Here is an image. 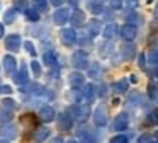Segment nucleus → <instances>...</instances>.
<instances>
[{"mask_svg": "<svg viewBox=\"0 0 158 143\" xmlns=\"http://www.w3.org/2000/svg\"><path fill=\"white\" fill-rule=\"evenodd\" d=\"M72 63H73V67H75L77 70H85V68H89V54H87L83 50L77 51V53H73V56H72Z\"/></svg>", "mask_w": 158, "mask_h": 143, "instance_id": "1", "label": "nucleus"}, {"mask_svg": "<svg viewBox=\"0 0 158 143\" xmlns=\"http://www.w3.org/2000/svg\"><path fill=\"white\" fill-rule=\"evenodd\" d=\"M68 112L73 119H77V121H85L90 116V107L89 106H72V107L68 109Z\"/></svg>", "mask_w": 158, "mask_h": 143, "instance_id": "2", "label": "nucleus"}, {"mask_svg": "<svg viewBox=\"0 0 158 143\" xmlns=\"http://www.w3.org/2000/svg\"><path fill=\"white\" fill-rule=\"evenodd\" d=\"M21 36L19 34H9L7 37H5V48H7L10 53H17L19 48H21Z\"/></svg>", "mask_w": 158, "mask_h": 143, "instance_id": "3", "label": "nucleus"}, {"mask_svg": "<svg viewBox=\"0 0 158 143\" xmlns=\"http://www.w3.org/2000/svg\"><path fill=\"white\" fill-rule=\"evenodd\" d=\"M60 37H61V43L65 44V46H72L73 43H77V34H75V31H73L72 27H65V29H61Z\"/></svg>", "mask_w": 158, "mask_h": 143, "instance_id": "4", "label": "nucleus"}, {"mask_svg": "<svg viewBox=\"0 0 158 143\" xmlns=\"http://www.w3.org/2000/svg\"><path fill=\"white\" fill-rule=\"evenodd\" d=\"M72 126H73V118L70 116V112L68 111L61 112L58 116V128L61 131H68V129H72Z\"/></svg>", "mask_w": 158, "mask_h": 143, "instance_id": "5", "label": "nucleus"}, {"mask_svg": "<svg viewBox=\"0 0 158 143\" xmlns=\"http://www.w3.org/2000/svg\"><path fill=\"white\" fill-rule=\"evenodd\" d=\"M14 82H15L17 85H27V84H29V72H27L26 63H22V67L19 68V72H15Z\"/></svg>", "mask_w": 158, "mask_h": 143, "instance_id": "6", "label": "nucleus"}, {"mask_svg": "<svg viewBox=\"0 0 158 143\" xmlns=\"http://www.w3.org/2000/svg\"><path fill=\"white\" fill-rule=\"evenodd\" d=\"M136 32H138V29L133 24H124L121 27V36H123V39H126V43H131L136 37Z\"/></svg>", "mask_w": 158, "mask_h": 143, "instance_id": "7", "label": "nucleus"}, {"mask_svg": "<svg viewBox=\"0 0 158 143\" xmlns=\"http://www.w3.org/2000/svg\"><path fill=\"white\" fill-rule=\"evenodd\" d=\"M53 20H55V24H58V26H65L70 20V10L68 9H58L53 14Z\"/></svg>", "mask_w": 158, "mask_h": 143, "instance_id": "8", "label": "nucleus"}, {"mask_svg": "<svg viewBox=\"0 0 158 143\" xmlns=\"http://www.w3.org/2000/svg\"><path fill=\"white\" fill-rule=\"evenodd\" d=\"M17 133H19L17 126L12 124V123L4 124L2 128H0V135L4 136V140H12V138H15V136H17Z\"/></svg>", "mask_w": 158, "mask_h": 143, "instance_id": "9", "label": "nucleus"}, {"mask_svg": "<svg viewBox=\"0 0 158 143\" xmlns=\"http://www.w3.org/2000/svg\"><path fill=\"white\" fill-rule=\"evenodd\" d=\"M39 119L44 121V123L53 121V119H55V109H53L51 106H48V104L41 106V109H39Z\"/></svg>", "mask_w": 158, "mask_h": 143, "instance_id": "10", "label": "nucleus"}, {"mask_svg": "<svg viewBox=\"0 0 158 143\" xmlns=\"http://www.w3.org/2000/svg\"><path fill=\"white\" fill-rule=\"evenodd\" d=\"M94 123L97 126H106L107 123V112H106V107L104 106H99L94 112Z\"/></svg>", "mask_w": 158, "mask_h": 143, "instance_id": "11", "label": "nucleus"}, {"mask_svg": "<svg viewBox=\"0 0 158 143\" xmlns=\"http://www.w3.org/2000/svg\"><path fill=\"white\" fill-rule=\"evenodd\" d=\"M4 68H5V73L7 75H15V70H17V63H15V58L12 54H7L4 56Z\"/></svg>", "mask_w": 158, "mask_h": 143, "instance_id": "12", "label": "nucleus"}, {"mask_svg": "<svg viewBox=\"0 0 158 143\" xmlns=\"http://www.w3.org/2000/svg\"><path fill=\"white\" fill-rule=\"evenodd\" d=\"M43 61H44V65L49 67L51 70H56V68H58V56H56L55 51H46L44 56H43Z\"/></svg>", "mask_w": 158, "mask_h": 143, "instance_id": "13", "label": "nucleus"}, {"mask_svg": "<svg viewBox=\"0 0 158 143\" xmlns=\"http://www.w3.org/2000/svg\"><path fill=\"white\" fill-rule=\"evenodd\" d=\"M121 54H123L124 60H133L136 56V48H134L133 43H124L121 46Z\"/></svg>", "mask_w": 158, "mask_h": 143, "instance_id": "14", "label": "nucleus"}, {"mask_svg": "<svg viewBox=\"0 0 158 143\" xmlns=\"http://www.w3.org/2000/svg\"><path fill=\"white\" fill-rule=\"evenodd\" d=\"M70 22H72V26L80 27L83 22H85V12H83V10H80V9L73 10L72 15H70Z\"/></svg>", "mask_w": 158, "mask_h": 143, "instance_id": "15", "label": "nucleus"}, {"mask_svg": "<svg viewBox=\"0 0 158 143\" xmlns=\"http://www.w3.org/2000/svg\"><path fill=\"white\" fill-rule=\"evenodd\" d=\"M127 114L126 112H121L119 116H116V121H114V128H116V131H123V129L127 128Z\"/></svg>", "mask_w": 158, "mask_h": 143, "instance_id": "16", "label": "nucleus"}, {"mask_svg": "<svg viewBox=\"0 0 158 143\" xmlns=\"http://www.w3.org/2000/svg\"><path fill=\"white\" fill-rule=\"evenodd\" d=\"M102 29H104L102 24H100L97 19H94V20H90V22H89V34H90L92 37L99 36V34L102 32Z\"/></svg>", "mask_w": 158, "mask_h": 143, "instance_id": "17", "label": "nucleus"}, {"mask_svg": "<svg viewBox=\"0 0 158 143\" xmlns=\"http://www.w3.org/2000/svg\"><path fill=\"white\" fill-rule=\"evenodd\" d=\"M82 97L85 99L89 104H90V102H94V99H95V87H94V85H90V84H87L85 87H83Z\"/></svg>", "mask_w": 158, "mask_h": 143, "instance_id": "18", "label": "nucleus"}, {"mask_svg": "<svg viewBox=\"0 0 158 143\" xmlns=\"http://www.w3.org/2000/svg\"><path fill=\"white\" fill-rule=\"evenodd\" d=\"M102 34H104V39L106 41H110L117 34V26L116 24H107V26H104Z\"/></svg>", "mask_w": 158, "mask_h": 143, "instance_id": "19", "label": "nucleus"}, {"mask_svg": "<svg viewBox=\"0 0 158 143\" xmlns=\"http://www.w3.org/2000/svg\"><path fill=\"white\" fill-rule=\"evenodd\" d=\"M68 80H70V85H72L73 89H75V87H82V85H83V75L78 73V72H72L70 77H68Z\"/></svg>", "mask_w": 158, "mask_h": 143, "instance_id": "20", "label": "nucleus"}, {"mask_svg": "<svg viewBox=\"0 0 158 143\" xmlns=\"http://www.w3.org/2000/svg\"><path fill=\"white\" fill-rule=\"evenodd\" d=\"M49 135H51V131H49L46 126H41V128H38L34 131V140H36V141H44Z\"/></svg>", "mask_w": 158, "mask_h": 143, "instance_id": "21", "label": "nucleus"}, {"mask_svg": "<svg viewBox=\"0 0 158 143\" xmlns=\"http://www.w3.org/2000/svg\"><path fill=\"white\" fill-rule=\"evenodd\" d=\"M127 87H129V80H126V78H123V80H117L116 84H114V90H116L117 94H126V92H127Z\"/></svg>", "mask_w": 158, "mask_h": 143, "instance_id": "22", "label": "nucleus"}, {"mask_svg": "<svg viewBox=\"0 0 158 143\" xmlns=\"http://www.w3.org/2000/svg\"><path fill=\"white\" fill-rule=\"evenodd\" d=\"M27 90L31 92L32 95H43V94H46V89L43 87L41 84H36V82H34V84H29L27 85Z\"/></svg>", "mask_w": 158, "mask_h": 143, "instance_id": "23", "label": "nucleus"}, {"mask_svg": "<svg viewBox=\"0 0 158 143\" xmlns=\"http://www.w3.org/2000/svg\"><path fill=\"white\" fill-rule=\"evenodd\" d=\"M0 106L5 107L7 111H10V112L17 109V102H15L14 99H10V97H4V99H2V102H0Z\"/></svg>", "mask_w": 158, "mask_h": 143, "instance_id": "24", "label": "nucleus"}, {"mask_svg": "<svg viewBox=\"0 0 158 143\" xmlns=\"http://www.w3.org/2000/svg\"><path fill=\"white\" fill-rule=\"evenodd\" d=\"M15 17H17V10L12 7V9L5 10V14H4V22H5V24H12V22L15 20Z\"/></svg>", "mask_w": 158, "mask_h": 143, "instance_id": "25", "label": "nucleus"}, {"mask_svg": "<svg viewBox=\"0 0 158 143\" xmlns=\"http://www.w3.org/2000/svg\"><path fill=\"white\" fill-rule=\"evenodd\" d=\"M78 135H80V141H82V143H95V136H94L90 131H85V129H82Z\"/></svg>", "mask_w": 158, "mask_h": 143, "instance_id": "26", "label": "nucleus"}, {"mask_svg": "<svg viewBox=\"0 0 158 143\" xmlns=\"http://www.w3.org/2000/svg\"><path fill=\"white\" fill-rule=\"evenodd\" d=\"M10 119H12V112L0 106V123H2V124H9Z\"/></svg>", "mask_w": 158, "mask_h": 143, "instance_id": "27", "label": "nucleus"}, {"mask_svg": "<svg viewBox=\"0 0 158 143\" xmlns=\"http://www.w3.org/2000/svg\"><path fill=\"white\" fill-rule=\"evenodd\" d=\"M89 9H90V12H94V14H102L104 12V7H102V3H100L99 0H90Z\"/></svg>", "mask_w": 158, "mask_h": 143, "instance_id": "28", "label": "nucleus"}, {"mask_svg": "<svg viewBox=\"0 0 158 143\" xmlns=\"http://www.w3.org/2000/svg\"><path fill=\"white\" fill-rule=\"evenodd\" d=\"M24 14H26V17H27V20H31V22H38L39 20V12L36 9H27Z\"/></svg>", "mask_w": 158, "mask_h": 143, "instance_id": "29", "label": "nucleus"}, {"mask_svg": "<svg viewBox=\"0 0 158 143\" xmlns=\"http://www.w3.org/2000/svg\"><path fill=\"white\" fill-rule=\"evenodd\" d=\"M14 9L17 12H26L27 10V2L26 0H14Z\"/></svg>", "mask_w": 158, "mask_h": 143, "instance_id": "30", "label": "nucleus"}, {"mask_svg": "<svg viewBox=\"0 0 158 143\" xmlns=\"http://www.w3.org/2000/svg\"><path fill=\"white\" fill-rule=\"evenodd\" d=\"M32 2H34L36 10H41V12L48 10V0H32Z\"/></svg>", "mask_w": 158, "mask_h": 143, "instance_id": "31", "label": "nucleus"}, {"mask_svg": "<svg viewBox=\"0 0 158 143\" xmlns=\"http://www.w3.org/2000/svg\"><path fill=\"white\" fill-rule=\"evenodd\" d=\"M138 101H139V92H133V94H131L129 97H127L126 104H127V106H129V107H131V106H134V104H136Z\"/></svg>", "mask_w": 158, "mask_h": 143, "instance_id": "32", "label": "nucleus"}, {"mask_svg": "<svg viewBox=\"0 0 158 143\" xmlns=\"http://www.w3.org/2000/svg\"><path fill=\"white\" fill-rule=\"evenodd\" d=\"M126 20H127V24H133V26H136V20H138V15H136V12H133V10H129V14L126 15Z\"/></svg>", "mask_w": 158, "mask_h": 143, "instance_id": "33", "label": "nucleus"}, {"mask_svg": "<svg viewBox=\"0 0 158 143\" xmlns=\"http://www.w3.org/2000/svg\"><path fill=\"white\" fill-rule=\"evenodd\" d=\"M24 48L27 50V53L31 54V56H36V48H34V44H32L31 41H26V43H24Z\"/></svg>", "mask_w": 158, "mask_h": 143, "instance_id": "34", "label": "nucleus"}, {"mask_svg": "<svg viewBox=\"0 0 158 143\" xmlns=\"http://www.w3.org/2000/svg\"><path fill=\"white\" fill-rule=\"evenodd\" d=\"M148 123L150 124H158V111H153L148 114Z\"/></svg>", "mask_w": 158, "mask_h": 143, "instance_id": "35", "label": "nucleus"}, {"mask_svg": "<svg viewBox=\"0 0 158 143\" xmlns=\"http://www.w3.org/2000/svg\"><path fill=\"white\" fill-rule=\"evenodd\" d=\"M127 141H129V140L124 135H117V136H114V138H110V143H127Z\"/></svg>", "mask_w": 158, "mask_h": 143, "instance_id": "36", "label": "nucleus"}, {"mask_svg": "<svg viewBox=\"0 0 158 143\" xmlns=\"http://www.w3.org/2000/svg\"><path fill=\"white\" fill-rule=\"evenodd\" d=\"M31 67H32V73H34V77H39V75H41V65H39L38 61H32Z\"/></svg>", "mask_w": 158, "mask_h": 143, "instance_id": "37", "label": "nucleus"}, {"mask_svg": "<svg viewBox=\"0 0 158 143\" xmlns=\"http://www.w3.org/2000/svg\"><path fill=\"white\" fill-rule=\"evenodd\" d=\"M148 92H150V95L158 102V89L155 87V85H150V87H148Z\"/></svg>", "mask_w": 158, "mask_h": 143, "instance_id": "38", "label": "nucleus"}, {"mask_svg": "<svg viewBox=\"0 0 158 143\" xmlns=\"http://www.w3.org/2000/svg\"><path fill=\"white\" fill-rule=\"evenodd\" d=\"M138 143H153V138L150 135H141L138 138Z\"/></svg>", "mask_w": 158, "mask_h": 143, "instance_id": "39", "label": "nucleus"}, {"mask_svg": "<svg viewBox=\"0 0 158 143\" xmlns=\"http://www.w3.org/2000/svg\"><path fill=\"white\" fill-rule=\"evenodd\" d=\"M109 2L112 9H121V5H123V0H109Z\"/></svg>", "mask_w": 158, "mask_h": 143, "instance_id": "40", "label": "nucleus"}, {"mask_svg": "<svg viewBox=\"0 0 158 143\" xmlns=\"http://www.w3.org/2000/svg\"><path fill=\"white\" fill-rule=\"evenodd\" d=\"M150 61H151L153 65L158 63V51H153V53L150 54Z\"/></svg>", "mask_w": 158, "mask_h": 143, "instance_id": "41", "label": "nucleus"}, {"mask_svg": "<svg viewBox=\"0 0 158 143\" xmlns=\"http://www.w3.org/2000/svg\"><path fill=\"white\" fill-rule=\"evenodd\" d=\"M138 63H139L141 68H144V65H146V58H144V53L139 54V58H138Z\"/></svg>", "mask_w": 158, "mask_h": 143, "instance_id": "42", "label": "nucleus"}, {"mask_svg": "<svg viewBox=\"0 0 158 143\" xmlns=\"http://www.w3.org/2000/svg\"><path fill=\"white\" fill-rule=\"evenodd\" d=\"M0 94H12V89L9 85H2L0 87Z\"/></svg>", "mask_w": 158, "mask_h": 143, "instance_id": "43", "label": "nucleus"}, {"mask_svg": "<svg viewBox=\"0 0 158 143\" xmlns=\"http://www.w3.org/2000/svg\"><path fill=\"white\" fill-rule=\"evenodd\" d=\"M97 75H99V67H97V65H92V70H90V77L95 78Z\"/></svg>", "mask_w": 158, "mask_h": 143, "instance_id": "44", "label": "nucleus"}, {"mask_svg": "<svg viewBox=\"0 0 158 143\" xmlns=\"http://www.w3.org/2000/svg\"><path fill=\"white\" fill-rule=\"evenodd\" d=\"M63 2H65V0H49V3L55 5V7H58V9H60V5H63Z\"/></svg>", "mask_w": 158, "mask_h": 143, "instance_id": "45", "label": "nucleus"}, {"mask_svg": "<svg viewBox=\"0 0 158 143\" xmlns=\"http://www.w3.org/2000/svg\"><path fill=\"white\" fill-rule=\"evenodd\" d=\"M126 2H127V5H129V7H133V9L138 5V0H126Z\"/></svg>", "mask_w": 158, "mask_h": 143, "instance_id": "46", "label": "nucleus"}, {"mask_svg": "<svg viewBox=\"0 0 158 143\" xmlns=\"http://www.w3.org/2000/svg\"><path fill=\"white\" fill-rule=\"evenodd\" d=\"M51 143H65V141H63L61 136H56V138H53V141H51Z\"/></svg>", "mask_w": 158, "mask_h": 143, "instance_id": "47", "label": "nucleus"}, {"mask_svg": "<svg viewBox=\"0 0 158 143\" xmlns=\"http://www.w3.org/2000/svg\"><path fill=\"white\" fill-rule=\"evenodd\" d=\"M4 34H5V29H4V24H0V39L4 37Z\"/></svg>", "mask_w": 158, "mask_h": 143, "instance_id": "48", "label": "nucleus"}, {"mask_svg": "<svg viewBox=\"0 0 158 143\" xmlns=\"http://www.w3.org/2000/svg\"><path fill=\"white\" fill-rule=\"evenodd\" d=\"M68 2H70V5H72V7H77V3H78V0H68Z\"/></svg>", "mask_w": 158, "mask_h": 143, "instance_id": "49", "label": "nucleus"}, {"mask_svg": "<svg viewBox=\"0 0 158 143\" xmlns=\"http://www.w3.org/2000/svg\"><path fill=\"white\" fill-rule=\"evenodd\" d=\"M131 82H138V78H136V75H131V78H129Z\"/></svg>", "mask_w": 158, "mask_h": 143, "instance_id": "50", "label": "nucleus"}, {"mask_svg": "<svg viewBox=\"0 0 158 143\" xmlns=\"http://www.w3.org/2000/svg\"><path fill=\"white\" fill-rule=\"evenodd\" d=\"M66 143H80V141H77V140H70V141H66Z\"/></svg>", "mask_w": 158, "mask_h": 143, "instance_id": "51", "label": "nucleus"}, {"mask_svg": "<svg viewBox=\"0 0 158 143\" xmlns=\"http://www.w3.org/2000/svg\"><path fill=\"white\" fill-rule=\"evenodd\" d=\"M0 143H9V140H0Z\"/></svg>", "mask_w": 158, "mask_h": 143, "instance_id": "52", "label": "nucleus"}, {"mask_svg": "<svg viewBox=\"0 0 158 143\" xmlns=\"http://www.w3.org/2000/svg\"><path fill=\"white\" fill-rule=\"evenodd\" d=\"M155 140H156V141H158V131L155 133Z\"/></svg>", "mask_w": 158, "mask_h": 143, "instance_id": "53", "label": "nucleus"}, {"mask_svg": "<svg viewBox=\"0 0 158 143\" xmlns=\"http://www.w3.org/2000/svg\"><path fill=\"white\" fill-rule=\"evenodd\" d=\"M156 78H158V68H156Z\"/></svg>", "mask_w": 158, "mask_h": 143, "instance_id": "54", "label": "nucleus"}, {"mask_svg": "<svg viewBox=\"0 0 158 143\" xmlns=\"http://www.w3.org/2000/svg\"><path fill=\"white\" fill-rule=\"evenodd\" d=\"M156 15H158V7H156Z\"/></svg>", "mask_w": 158, "mask_h": 143, "instance_id": "55", "label": "nucleus"}, {"mask_svg": "<svg viewBox=\"0 0 158 143\" xmlns=\"http://www.w3.org/2000/svg\"><path fill=\"white\" fill-rule=\"evenodd\" d=\"M0 87H2V85H0Z\"/></svg>", "mask_w": 158, "mask_h": 143, "instance_id": "56", "label": "nucleus"}]
</instances>
